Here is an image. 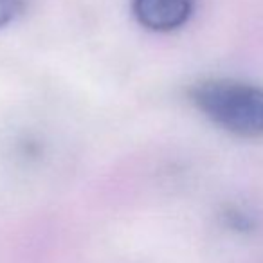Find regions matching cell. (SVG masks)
Returning <instances> with one entry per match:
<instances>
[{
	"instance_id": "1",
	"label": "cell",
	"mask_w": 263,
	"mask_h": 263,
	"mask_svg": "<svg viewBox=\"0 0 263 263\" xmlns=\"http://www.w3.org/2000/svg\"><path fill=\"white\" fill-rule=\"evenodd\" d=\"M190 99L208 119L238 137H263V87L234 80H204Z\"/></svg>"
},
{
	"instance_id": "2",
	"label": "cell",
	"mask_w": 263,
	"mask_h": 263,
	"mask_svg": "<svg viewBox=\"0 0 263 263\" xmlns=\"http://www.w3.org/2000/svg\"><path fill=\"white\" fill-rule=\"evenodd\" d=\"M132 9L143 27L155 33H170L190 20L193 0H134Z\"/></svg>"
},
{
	"instance_id": "3",
	"label": "cell",
	"mask_w": 263,
	"mask_h": 263,
	"mask_svg": "<svg viewBox=\"0 0 263 263\" xmlns=\"http://www.w3.org/2000/svg\"><path fill=\"white\" fill-rule=\"evenodd\" d=\"M20 11V0H0V29L6 27Z\"/></svg>"
}]
</instances>
